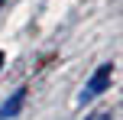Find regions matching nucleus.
Wrapping results in <instances>:
<instances>
[{"label":"nucleus","mask_w":123,"mask_h":120,"mask_svg":"<svg viewBox=\"0 0 123 120\" xmlns=\"http://www.w3.org/2000/svg\"><path fill=\"white\" fill-rule=\"evenodd\" d=\"M110 78H113V65H100V68L91 75V81L84 84V91L78 94V101H81V104H87V101H94L97 94H104V91L110 88Z\"/></svg>","instance_id":"f257e3e1"},{"label":"nucleus","mask_w":123,"mask_h":120,"mask_svg":"<svg viewBox=\"0 0 123 120\" xmlns=\"http://www.w3.org/2000/svg\"><path fill=\"white\" fill-rule=\"evenodd\" d=\"M23 101H26V91H16V94L10 97V104H3L0 107V120H6V117H13L19 107H23Z\"/></svg>","instance_id":"f03ea898"},{"label":"nucleus","mask_w":123,"mask_h":120,"mask_svg":"<svg viewBox=\"0 0 123 120\" xmlns=\"http://www.w3.org/2000/svg\"><path fill=\"white\" fill-rule=\"evenodd\" d=\"M87 120H110V110H100V114H94V117H87Z\"/></svg>","instance_id":"7ed1b4c3"},{"label":"nucleus","mask_w":123,"mask_h":120,"mask_svg":"<svg viewBox=\"0 0 123 120\" xmlns=\"http://www.w3.org/2000/svg\"><path fill=\"white\" fill-rule=\"evenodd\" d=\"M0 68H3V52H0Z\"/></svg>","instance_id":"20e7f679"},{"label":"nucleus","mask_w":123,"mask_h":120,"mask_svg":"<svg viewBox=\"0 0 123 120\" xmlns=\"http://www.w3.org/2000/svg\"><path fill=\"white\" fill-rule=\"evenodd\" d=\"M0 6H3V0H0Z\"/></svg>","instance_id":"39448f33"}]
</instances>
